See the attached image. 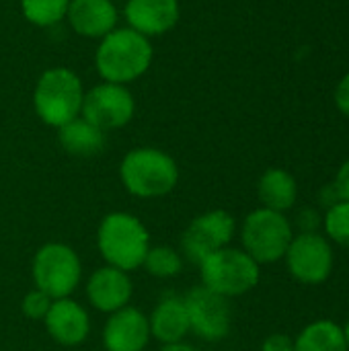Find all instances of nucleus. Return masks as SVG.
I'll return each mask as SVG.
<instances>
[{
	"mask_svg": "<svg viewBox=\"0 0 349 351\" xmlns=\"http://www.w3.org/2000/svg\"><path fill=\"white\" fill-rule=\"evenodd\" d=\"M152 62V45L148 37L123 27L113 29L101 39L95 53L97 72L105 82L128 84L140 78Z\"/></svg>",
	"mask_w": 349,
	"mask_h": 351,
	"instance_id": "1",
	"label": "nucleus"
},
{
	"mask_svg": "<svg viewBox=\"0 0 349 351\" xmlns=\"http://www.w3.org/2000/svg\"><path fill=\"white\" fill-rule=\"evenodd\" d=\"M97 247L107 265L130 274L142 267L150 249V232L134 214L111 212L99 224Z\"/></svg>",
	"mask_w": 349,
	"mask_h": 351,
	"instance_id": "2",
	"label": "nucleus"
},
{
	"mask_svg": "<svg viewBox=\"0 0 349 351\" xmlns=\"http://www.w3.org/2000/svg\"><path fill=\"white\" fill-rule=\"evenodd\" d=\"M119 177L128 193L142 199H154L177 187L179 167L171 154L158 148H136L123 156Z\"/></svg>",
	"mask_w": 349,
	"mask_h": 351,
	"instance_id": "3",
	"label": "nucleus"
},
{
	"mask_svg": "<svg viewBox=\"0 0 349 351\" xmlns=\"http://www.w3.org/2000/svg\"><path fill=\"white\" fill-rule=\"evenodd\" d=\"M82 82L68 68H51L41 74L33 93L35 113L45 125L62 128L76 119L82 109Z\"/></svg>",
	"mask_w": 349,
	"mask_h": 351,
	"instance_id": "4",
	"label": "nucleus"
},
{
	"mask_svg": "<svg viewBox=\"0 0 349 351\" xmlns=\"http://www.w3.org/2000/svg\"><path fill=\"white\" fill-rule=\"evenodd\" d=\"M200 276L202 286L230 300L251 292L259 284L261 269L243 249L224 247L200 263Z\"/></svg>",
	"mask_w": 349,
	"mask_h": 351,
	"instance_id": "5",
	"label": "nucleus"
},
{
	"mask_svg": "<svg viewBox=\"0 0 349 351\" xmlns=\"http://www.w3.org/2000/svg\"><path fill=\"white\" fill-rule=\"evenodd\" d=\"M292 239V222L282 212H274L267 208L253 210L241 226L243 251L259 265L284 259Z\"/></svg>",
	"mask_w": 349,
	"mask_h": 351,
	"instance_id": "6",
	"label": "nucleus"
},
{
	"mask_svg": "<svg viewBox=\"0 0 349 351\" xmlns=\"http://www.w3.org/2000/svg\"><path fill=\"white\" fill-rule=\"evenodd\" d=\"M31 276L37 290L45 292L51 300L70 298L82 280V263L78 253L64 243H45L37 249Z\"/></svg>",
	"mask_w": 349,
	"mask_h": 351,
	"instance_id": "7",
	"label": "nucleus"
},
{
	"mask_svg": "<svg viewBox=\"0 0 349 351\" xmlns=\"http://www.w3.org/2000/svg\"><path fill=\"white\" fill-rule=\"evenodd\" d=\"M237 232V222L232 214L224 210H210L195 216L181 237V253L187 261L200 265L212 253L230 247Z\"/></svg>",
	"mask_w": 349,
	"mask_h": 351,
	"instance_id": "8",
	"label": "nucleus"
},
{
	"mask_svg": "<svg viewBox=\"0 0 349 351\" xmlns=\"http://www.w3.org/2000/svg\"><path fill=\"white\" fill-rule=\"evenodd\" d=\"M183 302L191 333L204 341H222L228 337L232 327V306L228 298L206 286H195L183 296Z\"/></svg>",
	"mask_w": 349,
	"mask_h": 351,
	"instance_id": "9",
	"label": "nucleus"
},
{
	"mask_svg": "<svg viewBox=\"0 0 349 351\" xmlns=\"http://www.w3.org/2000/svg\"><path fill=\"white\" fill-rule=\"evenodd\" d=\"M134 97L123 84L103 82L84 93L80 117L107 134L109 130H119L128 125L134 117Z\"/></svg>",
	"mask_w": 349,
	"mask_h": 351,
	"instance_id": "10",
	"label": "nucleus"
},
{
	"mask_svg": "<svg viewBox=\"0 0 349 351\" xmlns=\"http://www.w3.org/2000/svg\"><path fill=\"white\" fill-rule=\"evenodd\" d=\"M288 271L294 280L306 286L323 284L333 271V249L321 232L294 234L286 255Z\"/></svg>",
	"mask_w": 349,
	"mask_h": 351,
	"instance_id": "11",
	"label": "nucleus"
},
{
	"mask_svg": "<svg viewBox=\"0 0 349 351\" xmlns=\"http://www.w3.org/2000/svg\"><path fill=\"white\" fill-rule=\"evenodd\" d=\"M134 296V284L128 271L111 265L95 269L86 280V300L99 313L111 315L130 306Z\"/></svg>",
	"mask_w": 349,
	"mask_h": 351,
	"instance_id": "12",
	"label": "nucleus"
},
{
	"mask_svg": "<svg viewBox=\"0 0 349 351\" xmlns=\"http://www.w3.org/2000/svg\"><path fill=\"white\" fill-rule=\"evenodd\" d=\"M150 337L148 317L132 304L111 313L103 327V346L107 351H144Z\"/></svg>",
	"mask_w": 349,
	"mask_h": 351,
	"instance_id": "13",
	"label": "nucleus"
},
{
	"mask_svg": "<svg viewBox=\"0 0 349 351\" xmlns=\"http://www.w3.org/2000/svg\"><path fill=\"white\" fill-rule=\"evenodd\" d=\"M47 335L66 348H76L88 339L91 333V317L86 308L72 300V298H60L53 300L45 319H43Z\"/></svg>",
	"mask_w": 349,
	"mask_h": 351,
	"instance_id": "14",
	"label": "nucleus"
},
{
	"mask_svg": "<svg viewBox=\"0 0 349 351\" xmlns=\"http://www.w3.org/2000/svg\"><path fill=\"white\" fill-rule=\"evenodd\" d=\"M125 21L130 29L144 37H154L171 31L179 21L177 0H128Z\"/></svg>",
	"mask_w": 349,
	"mask_h": 351,
	"instance_id": "15",
	"label": "nucleus"
},
{
	"mask_svg": "<svg viewBox=\"0 0 349 351\" xmlns=\"http://www.w3.org/2000/svg\"><path fill=\"white\" fill-rule=\"evenodd\" d=\"M66 16L78 35L93 39H103L117 25V8L111 0H70Z\"/></svg>",
	"mask_w": 349,
	"mask_h": 351,
	"instance_id": "16",
	"label": "nucleus"
},
{
	"mask_svg": "<svg viewBox=\"0 0 349 351\" xmlns=\"http://www.w3.org/2000/svg\"><path fill=\"white\" fill-rule=\"evenodd\" d=\"M150 335L163 346L181 343L189 333V319L185 311L183 296L165 294L148 317Z\"/></svg>",
	"mask_w": 349,
	"mask_h": 351,
	"instance_id": "17",
	"label": "nucleus"
},
{
	"mask_svg": "<svg viewBox=\"0 0 349 351\" xmlns=\"http://www.w3.org/2000/svg\"><path fill=\"white\" fill-rule=\"evenodd\" d=\"M58 138L62 148L72 154V156H95L99 154L105 144H107V134L103 130H99L97 125L88 123L84 117H76L72 121H68L66 125L58 128Z\"/></svg>",
	"mask_w": 349,
	"mask_h": 351,
	"instance_id": "18",
	"label": "nucleus"
},
{
	"mask_svg": "<svg viewBox=\"0 0 349 351\" xmlns=\"http://www.w3.org/2000/svg\"><path fill=\"white\" fill-rule=\"evenodd\" d=\"M257 195L263 208L284 214L290 208H294L296 197H298V185H296V179L288 171L269 169L259 179Z\"/></svg>",
	"mask_w": 349,
	"mask_h": 351,
	"instance_id": "19",
	"label": "nucleus"
},
{
	"mask_svg": "<svg viewBox=\"0 0 349 351\" xmlns=\"http://www.w3.org/2000/svg\"><path fill=\"white\" fill-rule=\"evenodd\" d=\"M294 351H349L344 327L327 319L315 321L294 339Z\"/></svg>",
	"mask_w": 349,
	"mask_h": 351,
	"instance_id": "20",
	"label": "nucleus"
},
{
	"mask_svg": "<svg viewBox=\"0 0 349 351\" xmlns=\"http://www.w3.org/2000/svg\"><path fill=\"white\" fill-rule=\"evenodd\" d=\"M142 267L158 280H169V278H175L181 274L183 255H181V251H177L173 247H165V245L150 247L144 257Z\"/></svg>",
	"mask_w": 349,
	"mask_h": 351,
	"instance_id": "21",
	"label": "nucleus"
},
{
	"mask_svg": "<svg viewBox=\"0 0 349 351\" xmlns=\"http://www.w3.org/2000/svg\"><path fill=\"white\" fill-rule=\"evenodd\" d=\"M23 14L37 27H49L60 23L70 6V0H21Z\"/></svg>",
	"mask_w": 349,
	"mask_h": 351,
	"instance_id": "22",
	"label": "nucleus"
},
{
	"mask_svg": "<svg viewBox=\"0 0 349 351\" xmlns=\"http://www.w3.org/2000/svg\"><path fill=\"white\" fill-rule=\"evenodd\" d=\"M323 228L335 245L349 249V202H339L325 212Z\"/></svg>",
	"mask_w": 349,
	"mask_h": 351,
	"instance_id": "23",
	"label": "nucleus"
},
{
	"mask_svg": "<svg viewBox=\"0 0 349 351\" xmlns=\"http://www.w3.org/2000/svg\"><path fill=\"white\" fill-rule=\"evenodd\" d=\"M51 302H53V300H51L45 292L33 288L31 292L25 294V298H23V302H21V311H23V315H25L27 319H31V321H43L45 315H47V311H49V306H51Z\"/></svg>",
	"mask_w": 349,
	"mask_h": 351,
	"instance_id": "24",
	"label": "nucleus"
},
{
	"mask_svg": "<svg viewBox=\"0 0 349 351\" xmlns=\"http://www.w3.org/2000/svg\"><path fill=\"white\" fill-rule=\"evenodd\" d=\"M294 220L300 230L298 234H313V232H319V228L323 226V216L315 208H302Z\"/></svg>",
	"mask_w": 349,
	"mask_h": 351,
	"instance_id": "25",
	"label": "nucleus"
},
{
	"mask_svg": "<svg viewBox=\"0 0 349 351\" xmlns=\"http://www.w3.org/2000/svg\"><path fill=\"white\" fill-rule=\"evenodd\" d=\"M261 351H294V339L284 333H274L263 341Z\"/></svg>",
	"mask_w": 349,
	"mask_h": 351,
	"instance_id": "26",
	"label": "nucleus"
},
{
	"mask_svg": "<svg viewBox=\"0 0 349 351\" xmlns=\"http://www.w3.org/2000/svg\"><path fill=\"white\" fill-rule=\"evenodd\" d=\"M333 183H335V187L339 191L341 202H349V160H346L341 165V169H339V173H337Z\"/></svg>",
	"mask_w": 349,
	"mask_h": 351,
	"instance_id": "27",
	"label": "nucleus"
},
{
	"mask_svg": "<svg viewBox=\"0 0 349 351\" xmlns=\"http://www.w3.org/2000/svg\"><path fill=\"white\" fill-rule=\"evenodd\" d=\"M339 202H341V197H339V191H337L335 183H329V185H325V187L321 189V193H319V204H321L325 210L333 208V206L339 204Z\"/></svg>",
	"mask_w": 349,
	"mask_h": 351,
	"instance_id": "28",
	"label": "nucleus"
},
{
	"mask_svg": "<svg viewBox=\"0 0 349 351\" xmlns=\"http://www.w3.org/2000/svg\"><path fill=\"white\" fill-rule=\"evenodd\" d=\"M335 103L339 107L341 113H346L349 117V74L344 76V80L339 82L337 86V93H335Z\"/></svg>",
	"mask_w": 349,
	"mask_h": 351,
	"instance_id": "29",
	"label": "nucleus"
},
{
	"mask_svg": "<svg viewBox=\"0 0 349 351\" xmlns=\"http://www.w3.org/2000/svg\"><path fill=\"white\" fill-rule=\"evenodd\" d=\"M160 351H197L193 346H189V343H185V341H181V343H173V346H163V350Z\"/></svg>",
	"mask_w": 349,
	"mask_h": 351,
	"instance_id": "30",
	"label": "nucleus"
},
{
	"mask_svg": "<svg viewBox=\"0 0 349 351\" xmlns=\"http://www.w3.org/2000/svg\"><path fill=\"white\" fill-rule=\"evenodd\" d=\"M344 335H346V343H348V350H349V321H348V325L344 327Z\"/></svg>",
	"mask_w": 349,
	"mask_h": 351,
	"instance_id": "31",
	"label": "nucleus"
}]
</instances>
